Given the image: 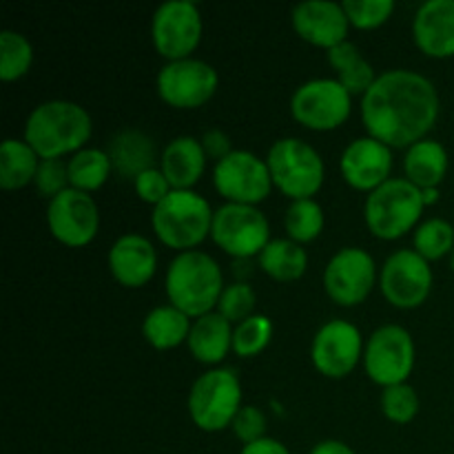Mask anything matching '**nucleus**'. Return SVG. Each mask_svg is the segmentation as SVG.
Returning a JSON list of instances; mask_svg holds the SVG:
<instances>
[{
    "mask_svg": "<svg viewBox=\"0 0 454 454\" xmlns=\"http://www.w3.org/2000/svg\"><path fill=\"white\" fill-rule=\"evenodd\" d=\"M439 91L430 78L412 69H390L377 75L362 96V122L368 136L390 149H408L437 124Z\"/></svg>",
    "mask_w": 454,
    "mask_h": 454,
    "instance_id": "f257e3e1",
    "label": "nucleus"
},
{
    "mask_svg": "<svg viewBox=\"0 0 454 454\" xmlns=\"http://www.w3.org/2000/svg\"><path fill=\"white\" fill-rule=\"evenodd\" d=\"M93 131L91 115L71 100H44L25 122V142L40 160H60L84 149Z\"/></svg>",
    "mask_w": 454,
    "mask_h": 454,
    "instance_id": "f03ea898",
    "label": "nucleus"
},
{
    "mask_svg": "<svg viewBox=\"0 0 454 454\" xmlns=\"http://www.w3.org/2000/svg\"><path fill=\"white\" fill-rule=\"evenodd\" d=\"M164 288L176 309L191 319H198L217 309L224 291V275L215 257L193 248L173 257L164 278Z\"/></svg>",
    "mask_w": 454,
    "mask_h": 454,
    "instance_id": "7ed1b4c3",
    "label": "nucleus"
},
{
    "mask_svg": "<svg viewBox=\"0 0 454 454\" xmlns=\"http://www.w3.org/2000/svg\"><path fill=\"white\" fill-rule=\"evenodd\" d=\"M213 215L208 200L191 191L173 189L158 207L151 211L153 233L164 247L176 251H193L211 235Z\"/></svg>",
    "mask_w": 454,
    "mask_h": 454,
    "instance_id": "20e7f679",
    "label": "nucleus"
},
{
    "mask_svg": "<svg viewBox=\"0 0 454 454\" xmlns=\"http://www.w3.org/2000/svg\"><path fill=\"white\" fill-rule=\"evenodd\" d=\"M426 204L421 189L406 177H390L364 202V220L368 231L380 239H399L417 229Z\"/></svg>",
    "mask_w": 454,
    "mask_h": 454,
    "instance_id": "39448f33",
    "label": "nucleus"
},
{
    "mask_svg": "<svg viewBox=\"0 0 454 454\" xmlns=\"http://www.w3.org/2000/svg\"><path fill=\"white\" fill-rule=\"evenodd\" d=\"M273 184L293 200H309L319 193L326 177V167L313 145L301 137H279L266 155Z\"/></svg>",
    "mask_w": 454,
    "mask_h": 454,
    "instance_id": "423d86ee",
    "label": "nucleus"
},
{
    "mask_svg": "<svg viewBox=\"0 0 454 454\" xmlns=\"http://www.w3.org/2000/svg\"><path fill=\"white\" fill-rule=\"evenodd\" d=\"M191 421L204 433H222L242 408V384L233 368H211L193 381L189 393Z\"/></svg>",
    "mask_w": 454,
    "mask_h": 454,
    "instance_id": "0eeeda50",
    "label": "nucleus"
},
{
    "mask_svg": "<svg viewBox=\"0 0 454 454\" xmlns=\"http://www.w3.org/2000/svg\"><path fill=\"white\" fill-rule=\"evenodd\" d=\"M353 93L337 78H313L301 82L291 96V114L310 131H333L348 120Z\"/></svg>",
    "mask_w": 454,
    "mask_h": 454,
    "instance_id": "6e6552de",
    "label": "nucleus"
},
{
    "mask_svg": "<svg viewBox=\"0 0 454 454\" xmlns=\"http://www.w3.org/2000/svg\"><path fill=\"white\" fill-rule=\"evenodd\" d=\"M211 238L235 260H248L260 255L270 242V224L257 207L226 202L215 208Z\"/></svg>",
    "mask_w": 454,
    "mask_h": 454,
    "instance_id": "1a4fd4ad",
    "label": "nucleus"
},
{
    "mask_svg": "<svg viewBox=\"0 0 454 454\" xmlns=\"http://www.w3.org/2000/svg\"><path fill=\"white\" fill-rule=\"evenodd\" d=\"M417 350L412 335L399 324L377 328L364 348V371L381 388L406 384L415 368Z\"/></svg>",
    "mask_w": 454,
    "mask_h": 454,
    "instance_id": "9d476101",
    "label": "nucleus"
},
{
    "mask_svg": "<svg viewBox=\"0 0 454 454\" xmlns=\"http://www.w3.org/2000/svg\"><path fill=\"white\" fill-rule=\"evenodd\" d=\"M204 22L193 0H167L151 18V40L155 51L168 62L191 58L200 47Z\"/></svg>",
    "mask_w": 454,
    "mask_h": 454,
    "instance_id": "9b49d317",
    "label": "nucleus"
},
{
    "mask_svg": "<svg viewBox=\"0 0 454 454\" xmlns=\"http://www.w3.org/2000/svg\"><path fill=\"white\" fill-rule=\"evenodd\" d=\"M213 184L226 202L257 207L273 191L269 164L247 149H233L224 160L215 162Z\"/></svg>",
    "mask_w": 454,
    "mask_h": 454,
    "instance_id": "f8f14e48",
    "label": "nucleus"
},
{
    "mask_svg": "<svg viewBox=\"0 0 454 454\" xmlns=\"http://www.w3.org/2000/svg\"><path fill=\"white\" fill-rule=\"evenodd\" d=\"M434 275L430 262L415 248H399L386 257L380 273V288L386 300L403 310L419 309L433 291Z\"/></svg>",
    "mask_w": 454,
    "mask_h": 454,
    "instance_id": "ddd939ff",
    "label": "nucleus"
},
{
    "mask_svg": "<svg viewBox=\"0 0 454 454\" xmlns=\"http://www.w3.org/2000/svg\"><path fill=\"white\" fill-rule=\"evenodd\" d=\"M220 75L213 65L200 58H182L160 69L155 87L158 96L176 109H198L217 91Z\"/></svg>",
    "mask_w": 454,
    "mask_h": 454,
    "instance_id": "4468645a",
    "label": "nucleus"
},
{
    "mask_svg": "<svg viewBox=\"0 0 454 454\" xmlns=\"http://www.w3.org/2000/svg\"><path fill=\"white\" fill-rule=\"evenodd\" d=\"M362 331L348 319H331L324 324L310 344V362L315 371L331 380H344L364 362Z\"/></svg>",
    "mask_w": 454,
    "mask_h": 454,
    "instance_id": "2eb2a0df",
    "label": "nucleus"
},
{
    "mask_svg": "<svg viewBox=\"0 0 454 454\" xmlns=\"http://www.w3.org/2000/svg\"><path fill=\"white\" fill-rule=\"evenodd\" d=\"M377 282L375 257L359 247H344L324 269L326 295L340 306H357L372 293Z\"/></svg>",
    "mask_w": 454,
    "mask_h": 454,
    "instance_id": "dca6fc26",
    "label": "nucleus"
},
{
    "mask_svg": "<svg viewBox=\"0 0 454 454\" xmlns=\"http://www.w3.org/2000/svg\"><path fill=\"white\" fill-rule=\"evenodd\" d=\"M47 226L53 238L71 248L87 247L100 229V211L91 193L65 189L47 204Z\"/></svg>",
    "mask_w": 454,
    "mask_h": 454,
    "instance_id": "f3484780",
    "label": "nucleus"
},
{
    "mask_svg": "<svg viewBox=\"0 0 454 454\" xmlns=\"http://www.w3.org/2000/svg\"><path fill=\"white\" fill-rule=\"evenodd\" d=\"M291 22L301 40L326 51L346 43L350 29L344 4L335 0H304L293 7Z\"/></svg>",
    "mask_w": 454,
    "mask_h": 454,
    "instance_id": "a211bd4d",
    "label": "nucleus"
},
{
    "mask_svg": "<svg viewBox=\"0 0 454 454\" xmlns=\"http://www.w3.org/2000/svg\"><path fill=\"white\" fill-rule=\"evenodd\" d=\"M340 168L344 180L357 191H375L390 180L393 171V151L384 142L371 136L357 137L350 142L340 158Z\"/></svg>",
    "mask_w": 454,
    "mask_h": 454,
    "instance_id": "6ab92c4d",
    "label": "nucleus"
},
{
    "mask_svg": "<svg viewBox=\"0 0 454 454\" xmlns=\"http://www.w3.org/2000/svg\"><path fill=\"white\" fill-rule=\"evenodd\" d=\"M109 270L124 288H140L153 279L158 270V251L153 242L140 233H124L111 244Z\"/></svg>",
    "mask_w": 454,
    "mask_h": 454,
    "instance_id": "aec40b11",
    "label": "nucleus"
},
{
    "mask_svg": "<svg viewBox=\"0 0 454 454\" xmlns=\"http://www.w3.org/2000/svg\"><path fill=\"white\" fill-rule=\"evenodd\" d=\"M412 38L430 58L454 56V0H426L412 18Z\"/></svg>",
    "mask_w": 454,
    "mask_h": 454,
    "instance_id": "412c9836",
    "label": "nucleus"
},
{
    "mask_svg": "<svg viewBox=\"0 0 454 454\" xmlns=\"http://www.w3.org/2000/svg\"><path fill=\"white\" fill-rule=\"evenodd\" d=\"M160 168L176 191H191L204 176L207 151L193 136H177L162 149Z\"/></svg>",
    "mask_w": 454,
    "mask_h": 454,
    "instance_id": "4be33fe9",
    "label": "nucleus"
},
{
    "mask_svg": "<svg viewBox=\"0 0 454 454\" xmlns=\"http://www.w3.org/2000/svg\"><path fill=\"white\" fill-rule=\"evenodd\" d=\"M106 153H109L114 171L120 177H127V180L133 182L140 173L155 167L158 149H155V142L149 133L142 131V129L129 127L111 137Z\"/></svg>",
    "mask_w": 454,
    "mask_h": 454,
    "instance_id": "5701e85b",
    "label": "nucleus"
},
{
    "mask_svg": "<svg viewBox=\"0 0 454 454\" xmlns=\"http://www.w3.org/2000/svg\"><path fill=\"white\" fill-rule=\"evenodd\" d=\"M186 346L200 364L215 366V364L224 362L229 350H233V326L224 315L213 310V313L193 319Z\"/></svg>",
    "mask_w": 454,
    "mask_h": 454,
    "instance_id": "b1692460",
    "label": "nucleus"
},
{
    "mask_svg": "<svg viewBox=\"0 0 454 454\" xmlns=\"http://www.w3.org/2000/svg\"><path fill=\"white\" fill-rule=\"evenodd\" d=\"M403 171L406 180L412 182L417 189H433V186L439 189L448 173L446 146L433 137L415 142L403 155Z\"/></svg>",
    "mask_w": 454,
    "mask_h": 454,
    "instance_id": "393cba45",
    "label": "nucleus"
},
{
    "mask_svg": "<svg viewBox=\"0 0 454 454\" xmlns=\"http://www.w3.org/2000/svg\"><path fill=\"white\" fill-rule=\"evenodd\" d=\"M191 326L193 322L189 315L173 304H162L146 313L142 322V335L155 350H171L189 340Z\"/></svg>",
    "mask_w": 454,
    "mask_h": 454,
    "instance_id": "a878e982",
    "label": "nucleus"
},
{
    "mask_svg": "<svg viewBox=\"0 0 454 454\" xmlns=\"http://www.w3.org/2000/svg\"><path fill=\"white\" fill-rule=\"evenodd\" d=\"M260 269L275 282H297L309 269V253L301 244L288 238L270 239L264 251L257 255Z\"/></svg>",
    "mask_w": 454,
    "mask_h": 454,
    "instance_id": "bb28decb",
    "label": "nucleus"
},
{
    "mask_svg": "<svg viewBox=\"0 0 454 454\" xmlns=\"http://www.w3.org/2000/svg\"><path fill=\"white\" fill-rule=\"evenodd\" d=\"M328 65L333 67V71L337 74V80L348 89L350 93H366L372 87V82L377 80L375 69H372L371 62L364 58V53L359 51V47L350 40L337 44V47L328 49Z\"/></svg>",
    "mask_w": 454,
    "mask_h": 454,
    "instance_id": "cd10ccee",
    "label": "nucleus"
},
{
    "mask_svg": "<svg viewBox=\"0 0 454 454\" xmlns=\"http://www.w3.org/2000/svg\"><path fill=\"white\" fill-rule=\"evenodd\" d=\"M40 155L25 140L7 137L0 146V186L4 191H18L31 184L38 173Z\"/></svg>",
    "mask_w": 454,
    "mask_h": 454,
    "instance_id": "c85d7f7f",
    "label": "nucleus"
},
{
    "mask_svg": "<svg viewBox=\"0 0 454 454\" xmlns=\"http://www.w3.org/2000/svg\"><path fill=\"white\" fill-rule=\"evenodd\" d=\"M67 168H69V186L84 193L102 189L109 180V173L114 171L109 153L98 146H84L78 153L71 155Z\"/></svg>",
    "mask_w": 454,
    "mask_h": 454,
    "instance_id": "c756f323",
    "label": "nucleus"
},
{
    "mask_svg": "<svg viewBox=\"0 0 454 454\" xmlns=\"http://www.w3.org/2000/svg\"><path fill=\"white\" fill-rule=\"evenodd\" d=\"M284 229L288 239L297 244H309L317 239L324 231V208L315 198L293 200L284 213Z\"/></svg>",
    "mask_w": 454,
    "mask_h": 454,
    "instance_id": "7c9ffc66",
    "label": "nucleus"
},
{
    "mask_svg": "<svg viewBox=\"0 0 454 454\" xmlns=\"http://www.w3.org/2000/svg\"><path fill=\"white\" fill-rule=\"evenodd\" d=\"M34 47L29 38L13 29L0 31V80L13 82L31 69Z\"/></svg>",
    "mask_w": 454,
    "mask_h": 454,
    "instance_id": "2f4dec72",
    "label": "nucleus"
},
{
    "mask_svg": "<svg viewBox=\"0 0 454 454\" xmlns=\"http://www.w3.org/2000/svg\"><path fill=\"white\" fill-rule=\"evenodd\" d=\"M415 251L428 262L442 260L454 251V226L443 217H428L412 235Z\"/></svg>",
    "mask_w": 454,
    "mask_h": 454,
    "instance_id": "473e14b6",
    "label": "nucleus"
},
{
    "mask_svg": "<svg viewBox=\"0 0 454 454\" xmlns=\"http://www.w3.org/2000/svg\"><path fill=\"white\" fill-rule=\"evenodd\" d=\"M273 340V322L266 315H251L233 328V353L238 357H255Z\"/></svg>",
    "mask_w": 454,
    "mask_h": 454,
    "instance_id": "72a5a7b5",
    "label": "nucleus"
},
{
    "mask_svg": "<svg viewBox=\"0 0 454 454\" xmlns=\"http://www.w3.org/2000/svg\"><path fill=\"white\" fill-rule=\"evenodd\" d=\"M381 412L393 424H411L419 412V395L411 384L388 386L381 390Z\"/></svg>",
    "mask_w": 454,
    "mask_h": 454,
    "instance_id": "f704fd0d",
    "label": "nucleus"
},
{
    "mask_svg": "<svg viewBox=\"0 0 454 454\" xmlns=\"http://www.w3.org/2000/svg\"><path fill=\"white\" fill-rule=\"evenodd\" d=\"M255 306L257 295L251 284L235 282L224 286V291H222L220 301H217V313L224 315L231 324H239L247 317H251V315H255L253 313Z\"/></svg>",
    "mask_w": 454,
    "mask_h": 454,
    "instance_id": "c9c22d12",
    "label": "nucleus"
},
{
    "mask_svg": "<svg viewBox=\"0 0 454 454\" xmlns=\"http://www.w3.org/2000/svg\"><path fill=\"white\" fill-rule=\"evenodd\" d=\"M346 16L357 29H377L395 12V0H346Z\"/></svg>",
    "mask_w": 454,
    "mask_h": 454,
    "instance_id": "e433bc0d",
    "label": "nucleus"
},
{
    "mask_svg": "<svg viewBox=\"0 0 454 454\" xmlns=\"http://www.w3.org/2000/svg\"><path fill=\"white\" fill-rule=\"evenodd\" d=\"M35 189L44 198H56L65 189H69V168L62 160H40L38 173L34 177Z\"/></svg>",
    "mask_w": 454,
    "mask_h": 454,
    "instance_id": "4c0bfd02",
    "label": "nucleus"
},
{
    "mask_svg": "<svg viewBox=\"0 0 454 454\" xmlns=\"http://www.w3.org/2000/svg\"><path fill=\"white\" fill-rule=\"evenodd\" d=\"M231 428H233L235 437L244 446H248V443L260 442V439L266 437V415L257 406H242L238 415H235Z\"/></svg>",
    "mask_w": 454,
    "mask_h": 454,
    "instance_id": "58836bf2",
    "label": "nucleus"
},
{
    "mask_svg": "<svg viewBox=\"0 0 454 454\" xmlns=\"http://www.w3.org/2000/svg\"><path fill=\"white\" fill-rule=\"evenodd\" d=\"M133 189H136L137 198H140L142 202L151 204V207H158V204L173 191L171 184H168L167 176L162 173V168L158 167L140 173V176L133 180Z\"/></svg>",
    "mask_w": 454,
    "mask_h": 454,
    "instance_id": "ea45409f",
    "label": "nucleus"
},
{
    "mask_svg": "<svg viewBox=\"0 0 454 454\" xmlns=\"http://www.w3.org/2000/svg\"><path fill=\"white\" fill-rule=\"evenodd\" d=\"M200 142H202L204 151H207V158H213L215 162L224 160L233 151V142H231V137L222 129H207L204 136L200 137Z\"/></svg>",
    "mask_w": 454,
    "mask_h": 454,
    "instance_id": "a19ab883",
    "label": "nucleus"
},
{
    "mask_svg": "<svg viewBox=\"0 0 454 454\" xmlns=\"http://www.w3.org/2000/svg\"><path fill=\"white\" fill-rule=\"evenodd\" d=\"M239 454H291V450L282 442H278V439L264 437L260 442H253L248 446H244Z\"/></svg>",
    "mask_w": 454,
    "mask_h": 454,
    "instance_id": "79ce46f5",
    "label": "nucleus"
},
{
    "mask_svg": "<svg viewBox=\"0 0 454 454\" xmlns=\"http://www.w3.org/2000/svg\"><path fill=\"white\" fill-rule=\"evenodd\" d=\"M310 454H355V450L340 439H324V442L315 443Z\"/></svg>",
    "mask_w": 454,
    "mask_h": 454,
    "instance_id": "37998d69",
    "label": "nucleus"
},
{
    "mask_svg": "<svg viewBox=\"0 0 454 454\" xmlns=\"http://www.w3.org/2000/svg\"><path fill=\"white\" fill-rule=\"evenodd\" d=\"M421 198H424L426 207H433V204L439 202V189L433 186V189H421Z\"/></svg>",
    "mask_w": 454,
    "mask_h": 454,
    "instance_id": "c03bdc74",
    "label": "nucleus"
},
{
    "mask_svg": "<svg viewBox=\"0 0 454 454\" xmlns=\"http://www.w3.org/2000/svg\"><path fill=\"white\" fill-rule=\"evenodd\" d=\"M450 269L454 270V251L450 253Z\"/></svg>",
    "mask_w": 454,
    "mask_h": 454,
    "instance_id": "a18cd8bd",
    "label": "nucleus"
}]
</instances>
